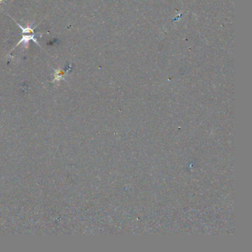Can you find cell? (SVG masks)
Wrapping results in <instances>:
<instances>
[{
  "label": "cell",
  "mask_w": 252,
  "mask_h": 252,
  "mask_svg": "<svg viewBox=\"0 0 252 252\" xmlns=\"http://www.w3.org/2000/svg\"><path fill=\"white\" fill-rule=\"evenodd\" d=\"M17 25L22 29V39L19 41V42H18L17 45H16V47H17L18 45H21V44H23L25 48H27L28 46V43L30 40H33L34 42V43H36V45H39V42H37V40L35 39V33H34V30L31 28V25H30L29 24H27V27H23L21 24L19 23H16Z\"/></svg>",
  "instance_id": "1"
},
{
  "label": "cell",
  "mask_w": 252,
  "mask_h": 252,
  "mask_svg": "<svg viewBox=\"0 0 252 252\" xmlns=\"http://www.w3.org/2000/svg\"><path fill=\"white\" fill-rule=\"evenodd\" d=\"M56 79H61V77H63V76H64V73L63 72V71L60 70H58V72L56 73Z\"/></svg>",
  "instance_id": "2"
},
{
  "label": "cell",
  "mask_w": 252,
  "mask_h": 252,
  "mask_svg": "<svg viewBox=\"0 0 252 252\" xmlns=\"http://www.w3.org/2000/svg\"><path fill=\"white\" fill-rule=\"evenodd\" d=\"M2 1H3V0H0V3H1Z\"/></svg>",
  "instance_id": "3"
}]
</instances>
